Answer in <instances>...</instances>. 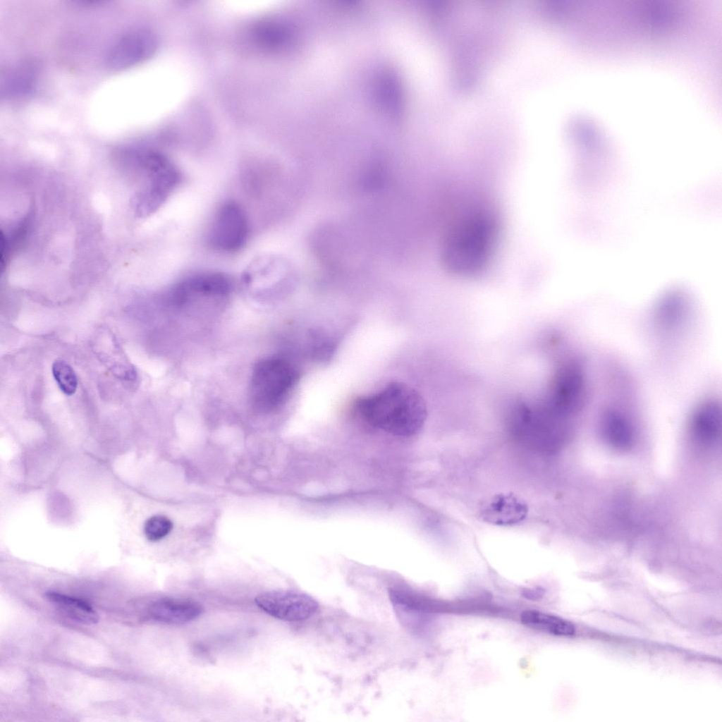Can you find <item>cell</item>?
<instances>
[{
  "instance_id": "1",
  "label": "cell",
  "mask_w": 722,
  "mask_h": 722,
  "mask_svg": "<svg viewBox=\"0 0 722 722\" xmlns=\"http://www.w3.org/2000/svg\"><path fill=\"white\" fill-rule=\"evenodd\" d=\"M495 219L486 212L467 214L457 221L445 235L441 258L449 272L473 276L487 269L497 240Z\"/></svg>"
},
{
  "instance_id": "2",
  "label": "cell",
  "mask_w": 722,
  "mask_h": 722,
  "mask_svg": "<svg viewBox=\"0 0 722 722\" xmlns=\"http://www.w3.org/2000/svg\"><path fill=\"white\" fill-rule=\"evenodd\" d=\"M355 409L369 424L393 435L410 436L424 424V400L413 388L392 382L379 391L358 399Z\"/></svg>"
},
{
  "instance_id": "3",
  "label": "cell",
  "mask_w": 722,
  "mask_h": 722,
  "mask_svg": "<svg viewBox=\"0 0 722 722\" xmlns=\"http://www.w3.org/2000/svg\"><path fill=\"white\" fill-rule=\"evenodd\" d=\"M299 378L296 367L281 357L262 359L255 365L250 383L252 406L259 412H269L286 400Z\"/></svg>"
},
{
  "instance_id": "4",
  "label": "cell",
  "mask_w": 722,
  "mask_h": 722,
  "mask_svg": "<svg viewBox=\"0 0 722 722\" xmlns=\"http://www.w3.org/2000/svg\"><path fill=\"white\" fill-rule=\"evenodd\" d=\"M587 382L583 366L576 360L564 364L551 388L547 409L561 419L579 413L585 405Z\"/></svg>"
},
{
  "instance_id": "5",
  "label": "cell",
  "mask_w": 722,
  "mask_h": 722,
  "mask_svg": "<svg viewBox=\"0 0 722 722\" xmlns=\"http://www.w3.org/2000/svg\"><path fill=\"white\" fill-rule=\"evenodd\" d=\"M249 226L243 208L233 201L224 202L217 210L209 233V243L221 252H235L247 239Z\"/></svg>"
},
{
  "instance_id": "6",
  "label": "cell",
  "mask_w": 722,
  "mask_h": 722,
  "mask_svg": "<svg viewBox=\"0 0 722 722\" xmlns=\"http://www.w3.org/2000/svg\"><path fill=\"white\" fill-rule=\"evenodd\" d=\"M256 605L269 616L283 621H300L313 616L318 602L311 596L290 590H271L257 595Z\"/></svg>"
},
{
  "instance_id": "7",
  "label": "cell",
  "mask_w": 722,
  "mask_h": 722,
  "mask_svg": "<svg viewBox=\"0 0 722 722\" xmlns=\"http://www.w3.org/2000/svg\"><path fill=\"white\" fill-rule=\"evenodd\" d=\"M156 48V38L149 31L130 30L118 37L109 48L105 63L113 71L129 68L149 58Z\"/></svg>"
},
{
  "instance_id": "8",
  "label": "cell",
  "mask_w": 722,
  "mask_h": 722,
  "mask_svg": "<svg viewBox=\"0 0 722 722\" xmlns=\"http://www.w3.org/2000/svg\"><path fill=\"white\" fill-rule=\"evenodd\" d=\"M529 512L527 502L511 492L494 494L481 505L482 521L495 526H513L524 521Z\"/></svg>"
},
{
  "instance_id": "9",
  "label": "cell",
  "mask_w": 722,
  "mask_h": 722,
  "mask_svg": "<svg viewBox=\"0 0 722 722\" xmlns=\"http://www.w3.org/2000/svg\"><path fill=\"white\" fill-rule=\"evenodd\" d=\"M625 409L619 403L607 404L599 417L602 436L611 446L619 450L629 448L635 437L634 424Z\"/></svg>"
},
{
  "instance_id": "10",
  "label": "cell",
  "mask_w": 722,
  "mask_h": 722,
  "mask_svg": "<svg viewBox=\"0 0 722 722\" xmlns=\"http://www.w3.org/2000/svg\"><path fill=\"white\" fill-rule=\"evenodd\" d=\"M197 601L183 598H161L152 602L148 608L154 620L171 625H182L198 618L203 612Z\"/></svg>"
},
{
  "instance_id": "11",
  "label": "cell",
  "mask_w": 722,
  "mask_h": 722,
  "mask_svg": "<svg viewBox=\"0 0 722 722\" xmlns=\"http://www.w3.org/2000/svg\"><path fill=\"white\" fill-rule=\"evenodd\" d=\"M690 433L694 439L704 445L716 441L721 432V408L717 401L709 399L699 404L690 421Z\"/></svg>"
},
{
  "instance_id": "12",
  "label": "cell",
  "mask_w": 722,
  "mask_h": 722,
  "mask_svg": "<svg viewBox=\"0 0 722 722\" xmlns=\"http://www.w3.org/2000/svg\"><path fill=\"white\" fill-rule=\"evenodd\" d=\"M37 82V70L32 63L24 62L8 69L1 79V94L6 99H21L30 96Z\"/></svg>"
},
{
  "instance_id": "13",
  "label": "cell",
  "mask_w": 722,
  "mask_h": 722,
  "mask_svg": "<svg viewBox=\"0 0 722 722\" xmlns=\"http://www.w3.org/2000/svg\"><path fill=\"white\" fill-rule=\"evenodd\" d=\"M45 598L72 620L87 625L95 624L99 616L85 601L56 592L49 591Z\"/></svg>"
},
{
  "instance_id": "14",
  "label": "cell",
  "mask_w": 722,
  "mask_h": 722,
  "mask_svg": "<svg viewBox=\"0 0 722 722\" xmlns=\"http://www.w3.org/2000/svg\"><path fill=\"white\" fill-rule=\"evenodd\" d=\"M521 623L528 628L561 637L575 633L574 625L561 617L537 610H526L520 615Z\"/></svg>"
},
{
  "instance_id": "15",
  "label": "cell",
  "mask_w": 722,
  "mask_h": 722,
  "mask_svg": "<svg viewBox=\"0 0 722 722\" xmlns=\"http://www.w3.org/2000/svg\"><path fill=\"white\" fill-rule=\"evenodd\" d=\"M284 35L283 26L279 22L271 19L259 22L253 30L254 39L258 46L269 51L282 45Z\"/></svg>"
},
{
  "instance_id": "16",
  "label": "cell",
  "mask_w": 722,
  "mask_h": 722,
  "mask_svg": "<svg viewBox=\"0 0 722 722\" xmlns=\"http://www.w3.org/2000/svg\"><path fill=\"white\" fill-rule=\"evenodd\" d=\"M687 314L681 305L663 306L654 314L656 327L663 334H673L683 326Z\"/></svg>"
},
{
  "instance_id": "17",
  "label": "cell",
  "mask_w": 722,
  "mask_h": 722,
  "mask_svg": "<svg viewBox=\"0 0 722 722\" xmlns=\"http://www.w3.org/2000/svg\"><path fill=\"white\" fill-rule=\"evenodd\" d=\"M52 374L61 391L67 396L75 393L78 379L71 366L62 360H55L52 365Z\"/></svg>"
},
{
  "instance_id": "18",
  "label": "cell",
  "mask_w": 722,
  "mask_h": 722,
  "mask_svg": "<svg viewBox=\"0 0 722 722\" xmlns=\"http://www.w3.org/2000/svg\"><path fill=\"white\" fill-rule=\"evenodd\" d=\"M173 529L171 520L166 516L156 515L148 518L144 525L146 538L151 542H157L166 537Z\"/></svg>"
},
{
  "instance_id": "19",
  "label": "cell",
  "mask_w": 722,
  "mask_h": 722,
  "mask_svg": "<svg viewBox=\"0 0 722 722\" xmlns=\"http://www.w3.org/2000/svg\"><path fill=\"white\" fill-rule=\"evenodd\" d=\"M545 593V590L542 587L529 588L524 589L522 591V595L527 599L530 600H538L542 599Z\"/></svg>"
}]
</instances>
